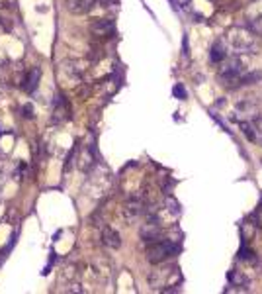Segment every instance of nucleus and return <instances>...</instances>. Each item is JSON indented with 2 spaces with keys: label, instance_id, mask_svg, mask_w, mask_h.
I'll return each instance as SVG.
<instances>
[{
  "label": "nucleus",
  "instance_id": "nucleus-12",
  "mask_svg": "<svg viewBox=\"0 0 262 294\" xmlns=\"http://www.w3.org/2000/svg\"><path fill=\"white\" fill-rule=\"evenodd\" d=\"M102 243L110 249H119L121 247V237L116 230L112 228H104L102 230Z\"/></svg>",
  "mask_w": 262,
  "mask_h": 294
},
{
  "label": "nucleus",
  "instance_id": "nucleus-16",
  "mask_svg": "<svg viewBox=\"0 0 262 294\" xmlns=\"http://www.w3.org/2000/svg\"><path fill=\"white\" fill-rule=\"evenodd\" d=\"M250 124H252V133H254V141L256 139H260L262 141V116H256L250 120Z\"/></svg>",
  "mask_w": 262,
  "mask_h": 294
},
{
  "label": "nucleus",
  "instance_id": "nucleus-11",
  "mask_svg": "<svg viewBox=\"0 0 262 294\" xmlns=\"http://www.w3.org/2000/svg\"><path fill=\"white\" fill-rule=\"evenodd\" d=\"M90 29L96 38H112L114 35V24L110 20H96L90 26Z\"/></svg>",
  "mask_w": 262,
  "mask_h": 294
},
{
  "label": "nucleus",
  "instance_id": "nucleus-17",
  "mask_svg": "<svg viewBox=\"0 0 262 294\" xmlns=\"http://www.w3.org/2000/svg\"><path fill=\"white\" fill-rule=\"evenodd\" d=\"M250 31L254 35H262V14H258L256 18L250 20Z\"/></svg>",
  "mask_w": 262,
  "mask_h": 294
},
{
  "label": "nucleus",
  "instance_id": "nucleus-19",
  "mask_svg": "<svg viewBox=\"0 0 262 294\" xmlns=\"http://www.w3.org/2000/svg\"><path fill=\"white\" fill-rule=\"evenodd\" d=\"M22 112H24V116L26 118H33V106H31V104H24Z\"/></svg>",
  "mask_w": 262,
  "mask_h": 294
},
{
  "label": "nucleus",
  "instance_id": "nucleus-13",
  "mask_svg": "<svg viewBox=\"0 0 262 294\" xmlns=\"http://www.w3.org/2000/svg\"><path fill=\"white\" fill-rule=\"evenodd\" d=\"M67 116H69L67 100H65L63 96H57V98H55V108H53V120H55V122H63Z\"/></svg>",
  "mask_w": 262,
  "mask_h": 294
},
{
  "label": "nucleus",
  "instance_id": "nucleus-10",
  "mask_svg": "<svg viewBox=\"0 0 262 294\" xmlns=\"http://www.w3.org/2000/svg\"><path fill=\"white\" fill-rule=\"evenodd\" d=\"M76 165H78V169H80V171H84V173H88V171L96 165V155H94L92 147H84V149L80 151Z\"/></svg>",
  "mask_w": 262,
  "mask_h": 294
},
{
  "label": "nucleus",
  "instance_id": "nucleus-15",
  "mask_svg": "<svg viewBox=\"0 0 262 294\" xmlns=\"http://www.w3.org/2000/svg\"><path fill=\"white\" fill-rule=\"evenodd\" d=\"M254 234H256V224H250V222H243L241 224V235H243L245 241H248Z\"/></svg>",
  "mask_w": 262,
  "mask_h": 294
},
{
  "label": "nucleus",
  "instance_id": "nucleus-1",
  "mask_svg": "<svg viewBox=\"0 0 262 294\" xmlns=\"http://www.w3.org/2000/svg\"><path fill=\"white\" fill-rule=\"evenodd\" d=\"M248 71V59L243 53H237V57L223 59L219 67L217 79L223 87L237 88L241 87V77Z\"/></svg>",
  "mask_w": 262,
  "mask_h": 294
},
{
  "label": "nucleus",
  "instance_id": "nucleus-8",
  "mask_svg": "<svg viewBox=\"0 0 262 294\" xmlns=\"http://www.w3.org/2000/svg\"><path fill=\"white\" fill-rule=\"evenodd\" d=\"M160 230H162V226H159L157 222L149 218V222L141 228V237H143V241H145V243H151V241L160 239Z\"/></svg>",
  "mask_w": 262,
  "mask_h": 294
},
{
  "label": "nucleus",
  "instance_id": "nucleus-3",
  "mask_svg": "<svg viewBox=\"0 0 262 294\" xmlns=\"http://www.w3.org/2000/svg\"><path fill=\"white\" fill-rule=\"evenodd\" d=\"M176 251H178L176 243L168 241V239H164V241H162V239H157V241H151V243L147 245L145 255L151 263H162V261L174 257Z\"/></svg>",
  "mask_w": 262,
  "mask_h": 294
},
{
  "label": "nucleus",
  "instance_id": "nucleus-5",
  "mask_svg": "<svg viewBox=\"0 0 262 294\" xmlns=\"http://www.w3.org/2000/svg\"><path fill=\"white\" fill-rule=\"evenodd\" d=\"M145 212V204L139 198H131L123 204V218L125 222H135L139 220V216Z\"/></svg>",
  "mask_w": 262,
  "mask_h": 294
},
{
  "label": "nucleus",
  "instance_id": "nucleus-2",
  "mask_svg": "<svg viewBox=\"0 0 262 294\" xmlns=\"http://www.w3.org/2000/svg\"><path fill=\"white\" fill-rule=\"evenodd\" d=\"M227 40V45L233 49L235 53H254L256 51V38L254 33L250 31V28H245V26H235L227 31L225 35Z\"/></svg>",
  "mask_w": 262,
  "mask_h": 294
},
{
  "label": "nucleus",
  "instance_id": "nucleus-21",
  "mask_svg": "<svg viewBox=\"0 0 262 294\" xmlns=\"http://www.w3.org/2000/svg\"><path fill=\"white\" fill-rule=\"evenodd\" d=\"M174 94H176V96H180V98H186V90H184V87H182V85H176V87H174Z\"/></svg>",
  "mask_w": 262,
  "mask_h": 294
},
{
  "label": "nucleus",
  "instance_id": "nucleus-18",
  "mask_svg": "<svg viewBox=\"0 0 262 294\" xmlns=\"http://www.w3.org/2000/svg\"><path fill=\"white\" fill-rule=\"evenodd\" d=\"M254 224L262 230V204L258 206V210H256V214H254Z\"/></svg>",
  "mask_w": 262,
  "mask_h": 294
},
{
  "label": "nucleus",
  "instance_id": "nucleus-7",
  "mask_svg": "<svg viewBox=\"0 0 262 294\" xmlns=\"http://www.w3.org/2000/svg\"><path fill=\"white\" fill-rule=\"evenodd\" d=\"M94 2L96 0H65V6H67V10L71 14L82 16V14H88L94 8Z\"/></svg>",
  "mask_w": 262,
  "mask_h": 294
},
{
  "label": "nucleus",
  "instance_id": "nucleus-4",
  "mask_svg": "<svg viewBox=\"0 0 262 294\" xmlns=\"http://www.w3.org/2000/svg\"><path fill=\"white\" fill-rule=\"evenodd\" d=\"M235 114L237 118L241 120V122H245V120H252V118L258 116V110H256V102L254 100H241V102L235 106Z\"/></svg>",
  "mask_w": 262,
  "mask_h": 294
},
{
  "label": "nucleus",
  "instance_id": "nucleus-14",
  "mask_svg": "<svg viewBox=\"0 0 262 294\" xmlns=\"http://www.w3.org/2000/svg\"><path fill=\"white\" fill-rule=\"evenodd\" d=\"M225 57H227V45H225V42H215V44L211 45V49H209V59L213 63H221Z\"/></svg>",
  "mask_w": 262,
  "mask_h": 294
},
{
  "label": "nucleus",
  "instance_id": "nucleus-20",
  "mask_svg": "<svg viewBox=\"0 0 262 294\" xmlns=\"http://www.w3.org/2000/svg\"><path fill=\"white\" fill-rule=\"evenodd\" d=\"M65 292H82V288H80V284L73 282V284H69V286L65 288Z\"/></svg>",
  "mask_w": 262,
  "mask_h": 294
},
{
  "label": "nucleus",
  "instance_id": "nucleus-9",
  "mask_svg": "<svg viewBox=\"0 0 262 294\" xmlns=\"http://www.w3.org/2000/svg\"><path fill=\"white\" fill-rule=\"evenodd\" d=\"M39 79H41V69L39 67H33L31 71L26 73V77L22 79V87L26 88V92H35L37 90V85H39Z\"/></svg>",
  "mask_w": 262,
  "mask_h": 294
},
{
  "label": "nucleus",
  "instance_id": "nucleus-6",
  "mask_svg": "<svg viewBox=\"0 0 262 294\" xmlns=\"http://www.w3.org/2000/svg\"><path fill=\"white\" fill-rule=\"evenodd\" d=\"M88 189H92L94 196H104L106 191L110 189V175L104 171V175H94L88 180Z\"/></svg>",
  "mask_w": 262,
  "mask_h": 294
}]
</instances>
